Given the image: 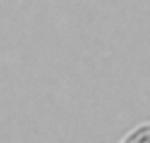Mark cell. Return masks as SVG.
<instances>
[]
</instances>
